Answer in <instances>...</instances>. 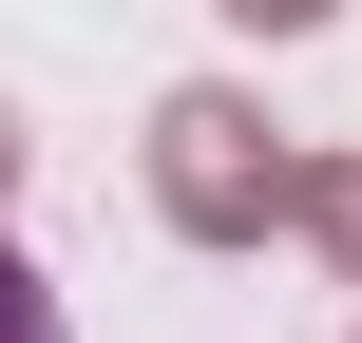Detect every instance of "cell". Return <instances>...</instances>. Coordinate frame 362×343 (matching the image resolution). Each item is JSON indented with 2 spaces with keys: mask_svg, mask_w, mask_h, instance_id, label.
I'll return each mask as SVG.
<instances>
[{
  "mask_svg": "<svg viewBox=\"0 0 362 343\" xmlns=\"http://www.w3.org/2000/svg\"><path fill=\"white\" fill-rule=\"evenodd\" d=\"M153 210H172L191 248H248V229H305V153H267V115H248L229 76H191V95L153 115Z\"/></svg>",
  "mask_w": 362,
  "mask_h": 343,
  "instance_id": "obj_1",
  "label": "cell"
},
{
  "mask_svg": "<svg viewBox=\"0 0 362 343\" xmlns=\"http://www.w3.org/2000/svg\"><path fill=\"white\" fill-rule=\"evenodd\" d=\"M305 229H325V248H344V267H362V172H344V153L305 172Z\"/></svg>",
  "mask_w": 362,
  "mask_h": 343,
  "instance_id": "obj_2",
  "label": "cell"
},
{
  "mask_svg": "<svg viewBox=\"0 0 362 343\" xmlns=\"http://www.w3.org/2000/svg\"><path fill=\"white\" fill-rule=\"evenodd\" d=\"M0 343H57V306H38V267L0 248Z\"/></svg>",
  "mask_w": 362,
  "mask_h": 343,
  "instance_id": "obj_3",
  "label": "cell"
},
{
  "mask_svg": "<svg viewBox=\"0 0 362 343\" xmlns=\"http://www.w3.org/2000/svg\"><path fill=\"white\" fill-rule=\"evenodd\" d=\"M229 19H248V38H305V19H325V0H229Z\"/></svg>",
  "mask_w": 362,
  "mask_h": 343,
  "instance_id": "obj_4",
  "label": "cell"
},
{
  "mask_svg": "<svg viewBox=\"0 0 362 343\" xmlns=\"http://www.w3.org/2000/svg\"><path fill=\"white\" fill-rule=\"evenodd\" d=\"M0 191H19V115H0Z\"/></svg>",
  "mask_w": 362,
  "mask_h": 343,
  "instance_id": "obj_5",
  "label": "cell"
}]
</instances>
